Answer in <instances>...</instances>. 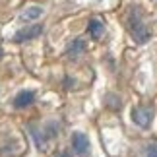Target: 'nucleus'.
<instances>
[{"mask_svg":"<svg viewBox=\"0 0 157 157\" xmlns=\"http://www.w3.org/2000/svg\"><path fill=\"white\" fill-rule=\"evenodd\" d=\"M62 157H68V155H62Z\"/></svg>","mask_w":157,"mask_h":157,"instance_id":"obj_11","label":"nucleus"},{"mask_svg":"<svg viewBox=\"0 0 157 157\" xmlns=\"http://www.w3.org/2000/svg\"><path fill=\"white\" fill-rule=\"evenodd\" d=\"M128 27H130V33L132 37H134L138 43H146V41L149 39V29L144 25L142 17H140V12L138 10H132L130 12V17H128Z\"/></svg>","mask_w":157,"mask_h":157,"instance_id":"obj_1","label":"nucleus"},{"mask_svg":"<svg viewBox=\"0 0 157 157\" xmlns=\"http://www.w3.org/2000/svg\"><path fill=\"white\" fill-rule=\"evenodd\" d=\"M147 157H157V142L147 146Z\"/></svg>","mask_w":157,"mask_h":157,"instance_id":"obj_9","label":"nucleus"},{"mask_svg":"<svg viewBox=\"0 0 157 157\" xmlns=\"http://www.w3.org/2000/svg\"><path fill=\"white\" fill-rule=\"evenodd\" d=\"M41 8H37V6H31V8H27L25 12H21V20L25 21H31V20H37V17L41 16Z\"/></svg>","mask_w":157,"mask_h":157,"instance_id":"obj_7","label":"nucleus"},{"mask_svg":"<svg viewBox=\"0 0 157 157\" xmlns=\"http://www.w3.org/2000/svg\"><path fill=\"white\" fill-rule=\"evenodd\" d=\"M89 33H91V37L99 39L101 35H103V23H101L99 20H93L91 23H89Z\"/></svg>","mask_w":157,"mask_h":157,"instance_id":"obj_8","label":"nucleus"},{"mask_svg":"<svg viewBox=\"0 0 157 157\" xmlns=\"http://www.w3.org/2000/svg\"><path fill=\"white\" fill-rule=\"evenodd\" d=\"M151 118H153V109L151 107H144V105H138L132 109V120L142 126V128H147L151 124Z\"/></svg>","mask_w":157,"mask_h":157,"instance_id":"obj_2","label":"nucleus"},{"mask_svg":"<svg viewBox=\"0 0 157 157\" xmlns=\"http://www.w3.org/2000/svg\"><path fill=\"white\" fill-rule=\"evenodd\" d=\"M35 101V93L33 91H21V93H17V97L14 99V105L17 109H23V107H29Z\"/></svg>","mask_w":157,"mask_h":157,"instance_id":"obj_5","label":"nucleus"},{"mask_svg":"<svg viewBox=\"0 0 157 157\" xmlns=\"http://www.w3.org/2000/svg\"><path fill=\"white\" fill-rule=\"evenodd\" d=\"M0 56H2V49H0Z\"/></svg>","mask_w":157,"mask_h":157,"instance_id":"obj_10","label":"nucleus"},{"mask_svg":"<svg viewBox=\"0 0 157 157\" xmlns=\"http://www.w3.org/2000/svg\"><path fill=\"white\" fill-rule=\"evenodd\" d=\"M83 51H86V41H83V39H76L74 43H72V47L68 49V56L76 58V56H80Z\"/></svg>","mask_w":157,"mask_h":157,"instance_id":"obj_6","label":"nucleus"},{"mask_svg":"<svg viewBox=\"0 0 157 157\" xmlns=\"http://www.w3.org/2000/svg\"><path fill=\"white\" fill-rule=\"evenodd\" d=\"M72 147L74 151L80 155V157H87L89 155V142H87V136L82 134V132H76L72 136Z\"/></svg>","mask_w":157,"mask_h":157,"instance_id":"obj_3","label":"nucleus"},{"mask_svg":"<svg viewBox=\"0 0 157 157\" xmlns=\"http://www.w3.org/2000/svg\"><path fill=\"white\" fill-rule=\"evenodd\" d=\"M43 33V25H29V27H25V29H21V31H17L16 33V41H27V39H35L37 35H41Z\"/></svg>","mask_w":157,"mask_h":157,"instance_id":"obj_4","label":"nucleus"}]
</instances>
